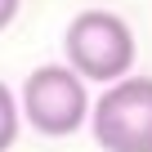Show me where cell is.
Segmentation results:
<instances>
[{
  "mask_svg": "<svg viewBox=\"0 0 152 152\" xmlns=\"http://www.w3.org/2000/svg\"><path fill=\"white\" fill-rule=\"evenodd\" d=\"M18 9H23V0H0V31L18 18Z\"/></svg>",
  "mask_w": 152,
  "mask_h": 152,
  "instance_id": "cell-5",
  "label": "cell"
},
{
  "mask_svg": "<svg viewBox=\"0 0 152 152\" xmlns=\"http://www.w3.org/2000/svg\"><path fill=\"white\" fill-rule=\"evenodd\" d=\"M63 54L85 85H112L134 67V27L112 9H81L67 23Z\"/></svg>",
  "mask_w": 152,
  "mask_h": 152,
  "instance_id": "cell-1",
  "label": "cell"
},
{
  "mask_svg": "<svg viewBox=\"0 0 152 152\" xmlns=\"http://www.w3.org/2000/svg\"><path fill=\"white\" fill-rule=\"evenodd\" d=\"M90 130L103 152H152V76H121L90 103Z\"/></svg>",
  "mask_w": 152,
  "mask_h": 152,
  "instance_id": "cell-2",
  "label": "cell"
},
{
  "mask_svg": "<svg viewBox=\"0 0 152 152\" xmlns=\"http://www.w3.org/2000/svg\"><path fill=\"white\" fill-rule=\"evenodd\" d=\"M18 130H23V112H18V94L0 81V152H9L18 143Z\"/></svg>",
  "mask_w": 152,
  "mask_h": 152,
  "instance_id": "cell-4",
  "label": "cell"
},
{
  "mask_svg": "<svg viewBox=\"0 0 152 152\" xmlns=\"http://www.w3.org/2000/svg\"><path fill=\"white\" fill-rule=\"evenodd\" d=\"M23 121L45 139H67L90 121V90L72 67H36L27 72L23 94H18Z\"/></svg>",
  "mask_w": 152,
  "mask_h": 152,
  "instance_id": "cell-3",
  "label": "cell"
}]
</instances>
